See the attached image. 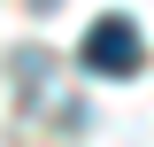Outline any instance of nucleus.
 I'll return each instance as SVG.
<instances>
[{
	"mask_svg": "<svg viewBox=\"0 0 154 147\" xmlns=\"http://www.w3.org/2000/svg\"><path fill=\"white\" fill-rule=\"evenodd\" d=\"M77 54H85V70H93V77H139V70H146V39H139L131 16H100L93 31H85Z\"/></svg>",
	"mask_w": 154,
	"mask_h": 147,
	"instance_id": "obj_1",
	"label": "nucleus"
},
{
	"mask_svg": "<svg viewBox=\"0 0 154 147\" xmlns=\"http://www.w3.org/2000/svg\"><path fill=\"white\" fill-rule=\"evenodd\" d=\"M38 8H54V0H38Z\"/></svg>",
	"mask_w": 154,
	"mask_h": 147,
	"instance_id": "obj_2",
	"label": "nucleus"
}]
</instances>
